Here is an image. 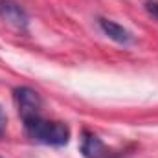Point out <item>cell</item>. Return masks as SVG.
<instances>
[{"label":"cell","instance_id":"obj_1","mask_svg":"<svg viewBox=\"0 0 158 158\" xmlns=\"http://www.w3.org/2000/svg\"><path fill=\"white\" fill-rule=\"evenodd\" d=\"M22 125L30 140L50 145V147H64L70 142V127L64 121L44 118L42 112H31L22 116Z\"/></svg>","mask_w":158,"mask_h":158},{"label":"cell","instance_id":"obj_2","mask_svg":"<svg viewBox=\"0 0 158 158\" xmlns=\"http://www.w3.org/2000/svg\"><path fill=\"white\" fill-rule=\"evenodd\" d=\"M81 153L85 158H123L127 149L109 147L98 134L90 131H83L81 134Z\"/></svg>","mask_w":158,"mask_h":158},{"label":"cell","instance_id":"obj_3","mask_svg":"<svg viewBox=\"0 0 158 158\" xmlns=\"http://www.w3.org/2000/svg\"><path fill=\"white\" fill-rule=\"evenodd\" d=\"M13 101H15V107L20 118L26 114L42 110V99H40L39 92L26 85L13 88Z\"/></svg>","mask_w":158,"mask_h":158},{"label":"cell","instance_id":"obj_4","mask_svg":"<svg viewBox=\"0 0 158 158\" xmlns=\"http://www.w3.org/2000/svg\"><path fill=\"white\" fill-rule=\"evenodd\" d=\"M0 19L17 30H22V31H26L28 24H30L28 11L17 0H0Z\"/></svg>","mask_w":158,"mask_h":158},{"label":"cell","instance_id":"obj_5","mask_svg":"<svg viewBox=\"0 0 158 158\" xmlns=\"http://www.w3.org/2000/svg\"><path fill=\"white\" fill-rule=\"evenodd\" d=\"M98 26H99V30H101L109 39L114 40V42H118V44L127 46V44L134 42V35H132L127 28H123L121 24L114 22V20H110V19L99 17V19H98Z\"/></svg>","mask_w":158,"mask_h":158},{"label":"cell","instance_id":"obj_6","mask_svg":"<svg viewBox=\"0 0 158 158\" xmlns=\"http://www.w3.org/2000/svg\"><path fill=\"white\" fill-rule=\"evenodd\" d=\"M143 7L155 20H158V0H145Z\"/></svg>","mask_w":158,"mask_h":158},{"label":"cell","instance_id":"obj_7","mask_svg":"<svg viewBox=\"0 0 158 158\" xmlns=\"http://www.w3.org/2000/svg\"><path fill=\"white\" fill-rule=\"evenodd\" d=\"M4 132V118H2V109H0V136Z\"/></svg>","mask_w":158,"mask_h":158},{"label":"cell","instance_id":"obj_8","mask_svg":"<svg viewBox=\"0 0 158 158\" xmlns=\"http://www.w3.org/2000/svg\"><path fill=\"white\" fill-rule=\"evenodd\" d=\"M0 158H2V156H0Z\"/></svg>","mask_w":158,"mask_h":158}]
</instances>
